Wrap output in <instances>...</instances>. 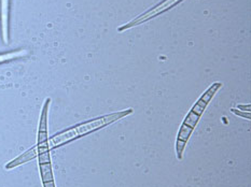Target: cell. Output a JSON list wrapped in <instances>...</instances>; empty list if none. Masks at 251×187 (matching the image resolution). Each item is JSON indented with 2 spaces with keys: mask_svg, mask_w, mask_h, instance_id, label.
Masks as SVG:
<instances>
[{
  "mask_svg": "<svg viewBox=\"0 0 251 187\" xmlns=\"http://www.w3.org/2000/svg\"><path fill=\"white\" fill-rule=\"evenodd\" d=\"M222 85L223 84L221 82H215V83H212L208 89L201 94V96L196 100L193 107L191 108L189 113L187 114V117H184L183 122L179 128L176 140V155L179 161H181L183 157L185 145H187L191 135L193 134L195 127L198 126L201 115L204 114L206 108L208 107V104L211 102L212 98L215 97L216 94L220 91Z\"/></svg>",
  "mask_w": 251,
  "mask_h": 187,
  "instance_id": "cell-2",
  "label": "cell"
},
{
  "mask_svg": "<svg viewBox=\"0 0 251 187\" xmlns=\"http://www.w3.org/2000/svg\"><path fill=\"white\" fill-rule=\"evenodd\" d=\"M238 110H241V111H245V112H250V109H251V106L248 103L245 106V104H238L237 108Z\"/></svg>",
  "mask_w": 251,
  "mask_h": 187,
  "instance_id": "cell-6",
  "label": "cell"
},
{
  "mask_svg": "<svg viewBox=\"0 0 251 187\" xmlns=\"http://www.w3.org/2000/svg\"><path fill=\"white\" fill-rule=\"evenodd\" d=\"M181 1H183V0H163L162 2L154 5V7L152 9L146 11V12H144L143 14L138 15L136 19L128 22V23H126V24L120 26L118 28V31L122 32V31L127 30L129 28H133V27L144 24V23H146V22H148L152 19L156 18L157 15H160L162 13H165L166 11L173 9L174 7H176V5L179 4Z\"/></svg>",
  "mask_w": 251,
  "mask_h": 187,
  "instance_id": "cell-4",
  "label": "cell"
},
{
  "mask_svg": "<svg viewBox=\"0 0 251 187\" xmlns=\"http://www.w3.org/2000/svg\"><path fill=\"white\" fill-rule=\"evenodd\" d=\"M51 98H48L43 103L40 115L39 128H38V140L36 153L39 162L40 175L43 187H55L54 175L52 171V163L50 156V147H49V136H48V114L50 108Z\"/></svg>",
  "mask_w": 251,
  "mask_h": 187,
  "instance_id": "cell-3",
  "label": "cell"
},
{
  "mask_svg": "<svg viewBox=\"0 0 251 187\" xmlns=\"http://www.w3.org/2000/svg\"><path fill=\"white\" fill-rule=\"evenodd\" d=\"M231 112H232L233 114L237 115V117H241L246 118V119H250V117H251L250 112L241 111V110H238V109H231Z\"/></svg>",
  "mask_w": 251,
  "mask_h": 187,
  "instance_id": "cell-5",
  "label": "cell"
},
{
  "mask_svg": "<svg viewBox=\"0 0 251 187\" xmlns=\"http://www.w3.org/2000/svg\"><path fill=\"white\" fill-rule=\"evenodd\" d=\"M133 112L134 110L132 108H129L127 110H122V111L102 115V117L93 118L91 120H87V122L75 125L73 127L61 131V133L54 135L51 138H49V147H50V150H54V148L67 144V143L77 140L81 138V137L95 133V131L106 127V126L116 123L118 120L122 119L123 117H128V115H130Z\"/></svg>",
  "mask_w": 251,
  "mask_h": 187,
  "instance_id": "cell-1",
  "label": "cell"
}]
</instances>
